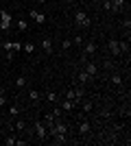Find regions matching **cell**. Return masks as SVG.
<instances>
[{"instance_id":"cell-11","label":"cell","mask_w":131,"mask_h":146,"mask_svg":"<svg viewBox=\"0 0 131 146\" xmlns=\"http://www.w3.org/2000/svg\"><path fill=\"white\" fill-rule=\"evenodd\" d=\"M85 72H87V74H90V76H92V79H94V76L98 74V66L90 61V63H87V66H85Z\"/></svg>"},{"instance_id":"cell-21","label":"cell","mask_w":131,"mask_h":146,"mask_svg":"<svg viewBox=\"0 0 131 146\" xmlns=\"http://www.w3.org/2000/svg\"><path fill=\"white\" fill-rule=\"evenodd\" d=\"M18 113H20V107H18V105H11V107H9V116L15 118Z\"/></svg>"},{"instance_id":"cell-29","label":"cell","mask_w":131,"mask_h":146,"mask_svg":"<svg viewBox=\"0 0 131 146\" xmlns=\"http://www.w3.org/2000/svg\"><path fill=\"white\" fill-rule=\"evenodd\" d=\"M72 44H74V46H83V37H81V35H74Z\"/></svg>"},{"instance_id":"cell-30","label":"cell","mask_w":131,"mask_h":146,"mask_svg":"<svg viewBox=\"0 0 131 146\" xmlns=\"http://www.w3.org/2000/svg\"><path fill=\"white\" fill-rule=\"evenodd\" d=\"M13 44V52H20V50H22V44L20 42H11Z\"/></svg>"},{"instance_id":"cell-8","label":"cell","mask_w":131,"mask_h":146,"mask_svg":"<svg viewBox=\"0 0 131 146\" xmlns=\"http://www.w3.org/2000/svg\"><path fill=\"white\" fill-rule=\"evenodd\" d=\"M90 131H92V124H90V122H85V118H83V120L79 122V135H83V137H85Z\"/></svg>"},{"instance_id":"cell-22","label":"cell","mask_w":131,"mask_h":146,"mask_svg":"<svg viewBox=\"0 0 131 146\" xmlns=\"http://www.w3.org/2000/svg\"><path fill=\"white\" fill-rule=\"evenodd\" d=\"M46 98H48V103H57V100H59L57 92H48V94H46Z\"/></svg>"},{"instance_id":"cell-31","label":"cell","mask_w":131,"mask_h":146,"mask_svg":"<svg viewBox=\"0 0 131 146\" xmlns=\"http://www.w3.org/2000/svg\"><path fill=\"white\" fill-rule=\"evenodd\" d=\"M103 7H105V11H112V0H105V2H103Z\"/></svg>"},{"instance_id":"cell-23","label":"cell","mask_w":131,"mask_h":146,"mask_svg":"<svg viewBox=\"0 0 131 146\" xmlns=\"http://www.w3.org/2000/svg\"><path fill=\"white\" fill-rule=\"evenodd\" d=\"M118 46H120V55H122V52H127V50H129V39H125V42H118Z\"/></svg>"},{"instance_id":"cell-7","label":"cell","mask_w":131,"mask_h":146,"mask_svg":"<svg viewBox=\"0 0 131 146\" xmlns=\"http://www.w3.org/2000/svg\"><path fill=\"white\" fill-rule=\"evenodd\" d=\"M107 48H109V52H112L114 57H118V55H120V46H118V39H109V42H107Z\"/></svg>"},{"instance_id":"cell-24","label":"cell","mask_w":131,"mask_h":146,"mask_svg":"<svg viewBox=\"0 0 131 146\" xmlns=\"http://www.w3.org/2000/svg\"><path fill=\"white\" fill-rule=\"evenodd\" d=\"M22 48H24V52H35V44H33V42H26Z\"/></svg>"},{"instance_id":"cell-5","label":"cell","mask_w":131,"mask_h":146,"mask_svg":"<svg viewBox=\"0 0 131 146\" xmlns=\"http://www.w3.org/2000/svg\"><path fill=\"white\" fill-rule=\"evenodd\" d=\"M42 50L46 52V55L55 52V44H53V37H44V39H42Z\"/></svg>"},{"instance_id":"cell-17","label":"cell","mask_w":131,"mask_h":146,"mask_svg":"<svg viewBox=\"0 0 131 146\" xmlns=\"http://www.w3.org/2000/svg\"><path fill=\"white\" fill-rule=\"evenodd\" d=\"M63 113H66V111H63L61 107H59V105H57L55 109H53V116H55V120H61V118H63Z\"/></svg>"},{"instance_id":"cell-19","label":"cell","mask_w":131,"mask_h":146,"mask_svg":"<svg viewBox=\"0 0 131 146\" xmlns=\"http://www.w3.org/2000/svg\"><path fill=\"white\" fill-rule=\"evenodd\" d=\"M18 29L22 31V33H24V31H29V22H26L24 18H20V20H18Z\"/></svg>"},{"instance_id":"cell-18","label":"cell","mask_w":131,"mask_h":146,"mask_svg":"<svg viewBox=\"0 0 131 146\" xmlns=\"http://www.w3.org/2000/svg\"><path fill=\"white\" fill-rule=\"evenodd\" d=\"M109 81H112V85H116V87L122 85V76H120V74H112V79H109Z\"/></svg>"},{"instance_id":"cell-33","label":"cell","mask_w":131,"mask_h":146,"mask_svg":"<svg viewBox=\"0 0 131 146\" xmlns=\"http://www.w3.org/2000/svg\"><path fill=\"white\" fill-rule=\"evenodd\" d=\"M26 144H29L26 140H18V137H15V146H26Z\"/></svg>"},{"instance_id":"cell-34","label":"cell","mask_w":131,"mask_h":146,"mask_svg":"<svg viewBox=\"0 0 131 146\" xmlns=\"http://www.w3.org/2000/svg\"><path fill=\"white\" fill-rule=\"evenodd\" d=\"M44 2H46V0H39V5H44Z\"/></svg>"},{"instance_id":"cell-12","label":"cell","mask_w":131,"mask_h":146,"mask_svg":"<svg viewBox=\"0 0 131 146\" xmlns=\"http://www.w3.org/2000/svg\"><path fill=\"white\" fill-rule=\"evenodd\" d=\"M125 7V0H112V13H120Z\"/></svg>"},{"instance_id":"cell-14","label":"cell","mask_w":131,"mask_h":146,"mask_svg":"<svg viewBox=\"0 0 131 146\" xmlns=\"http://www.w3.org/2000/svg\"><path fill=\"white\" fill-rule=\"evenodd\" d=\"M83 52H85V55H94V52H96V44H94V42L83 44Z\"/></svg>"},{"instance_id":"cell-1","label":"cell","mask_w":131,"mask_h":146,"mask_svg":"<svg viewBox=\"0 0 131 146\" xmlns=\"http://www.w3.org/2000/svg\"><path fill=\"white\" fill-rule=\"evenodd\" d=\"M66 98H70L74 105H79L85 98V92H83V87H74V90H68L66 92Z\"/></svg>"},{"instance_id":"cell-15","label":"cell","mask_w":131,"mask_h":146,"mask_svg":"<svg viewBox=\"0 0 131 146\" xmlns=\"http://www.w3.org/2000/svg\"><path fill=\"white\" fill-rule=\"evenodd\" d=\"M79 105H81V111H83V113H92L94 105L90 103V100H81V103H79Z\"/></svg>"},{"instance_id":"cell-13","label":"cell","mask_w":131,"mask_h":146,"mask_svg":"<svg viewBox=\"0 0 131 146\" xmlns=\"http://www.w3.org/2000/svg\"><path fill=\"white\" fill-rule=\"evenodd\" d=\"M39 98H42V94H39L37 90H29V100H31L33 105H37V103H39Z\"/></svg>"},{"instance_id":"cell-27","label":"cell","mask_w":131,"mask_h":146,"mask_svg":"<svg viewBox=\"0 0 131 146\" xmlns=\"http://www.w3.org/2000/svg\"><path fill=\"white\" fill-rule=\"evenodd\" d=\"M5 144L7 146H15V137H13V135H7V137H5Z\"/></svg>"},{"instance_id":"cell-26","label":"cell","mask_w":131,"mask_h":146,"mask_svg":"<svg viewBox=\"0 0 131 146\" xmlns=\"http://www.w3.org/2000/svg\"><path fill=\"white\" fill-rule=\"evenodd\" d=\"M61 48L63 50H70V48H72V39H63V42H61Z\"/></svg>"},{"instance_id":"cell-32","label":"cell","mask_w":131,"mask_h":146,"mask_svg":"<svg viewBox=\"0 0 131 146\" xmlns=\"http://www.w3.org/2000/svg\"><path fill=\"white\" fill-rule=\"evenodd\" d=\"M15 129H18V131H24L26 124H24V122H15Z\"/></svg>"},{"instance_id":"cell-28","label":"cell","mask_w":131,"mask_h":146,"mask_svg":"<svg viewBox=\"0 0 131 146\" xmlns=\"http://www.w3.org/2000/svg\"><path fill=\"white\" fill-rule=\"evenodd\" d=\"M2 48H5L7 52H13V44L11 42H2Z\"/></svg>"},{"instance_id":"cell-9","label":"cell","mask_w":131,"mask_h":146,"mask_svg":"<svg viewBox=\"0 0 131 146\" xmlns=\"http://www.w3.org/2000/svg\"><path fill=\"white\" fill-rule=\"evenodd\" d=\"M59 107H61V109H63V111H66V113H68V111H72V109H74L76 105H74V103H72V100H70V98H63L61 103H59Z\"/></svg>"},{"instance_id":"cell-25","label":"cell","mask_w":131,"mask_h":146,"mask_svg":"<svg viewBox=\"0 0 131 146\" xmlns=\"http://www.w3.org/2000/svg\"><path fill=\"white\" fill-rule=\"evenodd\" d=\"M7 105V96H5V87H0V107Z\"/></svg>"},{"instance_id":"cell-3","label":"cell","mask_w":131,"mask_h":146,"mask_svg":"<svg viewBox=\"0 0 131 146\" xmlns=\"http://www.w3.org/2000/svg\"><path fill=\"white\" fill-rule=\"evenodd\" d=\"M74 24L79 26V29H87V26H90V18H87L85 11H76L74 13Z\"/></svg>"},{"instance_id":"cell-4","label":"cell","mask_w":131,"mask_h":146,"mask_svg":"<svg viewBox=\"0 0 131 146\" xmlns=\"http://www.w3.org/2000/svg\"><path fill=\"white\" fill-rule=\"evenodd\" d=\"M35 133H37V137H39V142H46L48 140V129L44 127V122H35Z\"/></svg>"},{"instance_id":"cell-16","label":"cell","mask_w":131,"mask_h":146,"mask_svg":"<svg viewBox=\"0 0 131 146\" xmlns=\"http://www.w3.org/2000/svg\"><path fill=\"white\" fill-rule=\"evenodd\" d=\"M53 137H55L57 144H66V142H68V135H66V133H55Z\"/></svg>"},{"instance_id":"cell-2","label":"cell","mask_w":131,"mask_h":146,"mask_svg":"<svg viewBox=\"0 0 131 146\" xmlns=\"http://www.w3.org/2000/svg\"><path fill=\"white\" fill-rule=\"evenodd\" d=\"M11 24H13V15L2 9V11H0V31H5V33H7V31L11 29Z\"/></svg>"},{"instance_id":"cell-10","label":"cell","mask_w":131,"mask_h":146,"mask_svg":"<svg viewBox=\"0 0 131 146\" xmlns=\"http://www.w3.org/2000/svg\"><path fill=\"white\" fill-rule=\"evenodd\" d=\"M76 79H79V83H81V85H87V83L92 81V76H90V74L85 72V70H81V72L76 74Z\"/></svg>"},{"instance_id":"cell-20","label":"cell","mask_w":131,"mask_h":146,"mask_svg":"<svg viewBox=\"0 0 131 146\" xmlns=\"http://www.w3.org/2000/svg\"><path fill=\"white\" fill-rule=\"evenodd\" d=\"M15 85H18V87H26V85H29L26 76H18V79H15Z\"/></svg>"},{"instance_id":"cell-35","label":"cell","mask_w":131,"mask_h":146,"mask_svg":"<svg viewBox=\"0 0 131 146\" xmlns=\"http://www.w3.org/2000/svg\"><path fill=\"white\" fill-rule=\"evenodd\" d=\"M63 2H72V0H63Z\"/></svg>"},{"instance_id":"cell-6","label":"cell","mask_w":131,"mask_h":146,"mask_svg":"<svg viewBox=\"0 0 131 146\" xmlns=\"http://www.w3.org/2000/svg\"><path fill=\"white\" fill-rule=\"evenodd\" d=\"M29 18H31L33 22H37V24H44V22H46V15H44L42 11H35V9L29 11Z\"/></svg>"}]
</instances>
